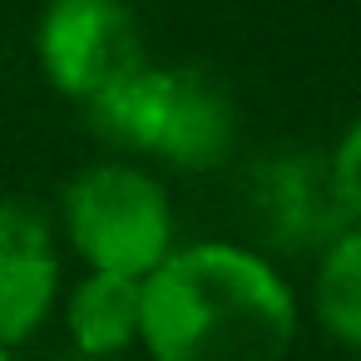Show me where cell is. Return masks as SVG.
<instances>
[{
  "label": "cell",
  "mask_w": 361,
  "mask_h": 361,
  "mask_svg": "<svg viewBox=\"0 0 361 361\" xmlns=\"http://www.w3.org/2000/svg\"><path fill=\"white\" fill-rule=\"evenodd\" d=\"M65 361H114V356H90V351H80V346H75V356H65Z\"/></svg>",
  "instance_id": "10"
},
{
  "label": "cell",
  "mask_w": 361,
  "mask_h": 361,
  "mask_svg": "<svg viewBox=\"0 0 361 361\" xmlns=\"http://www.w3.org/2000/svg\"><path fill=\"white\" fill-rule=\"evenodd\" d=\"M312 297H317V322L336 341L361 351V223H351L322 247Z\"/></svg>",
  "instance_id": "8"
},
{
  "label": "cell",
  "mask_w": 361,
  "mask_h": 361,
  "mask_svg": "<svg viewBox=\"0 0 361 361\" xmlns=\"http://www.w3.org/2000/svg\"><path fill=\"white\" fill-rule=\"evenodd\" d=\"M0 361H11V346H0Z\"/></svg>",
  "instance_id": "11"
},
{
  "label": "cell",
  "mask_w": 361,
  "mask_h": 361,
  "mask_svg": "<svg viewBox=\"0 0 361 361\" xmlns=\"http://www.w3.org/2000/svg\"><path fill=\"white\" fill-rule=\"evenodd\" d=\"M45 80L75 104L144 65V30L129 0H50L35 30Z\"/></svg>",
  "instance_id": "4"
},
{
  "label": "cell",
  "mask_w": 361,
  "mask_h": 361,
  "mask_svg": "<svg viewBox=\"0 0 361 361\" xmlns=\"http://www.w3.org/2000/svg\"><path fill=\"white\" fill-rule=\"evenodd\" d=\"M326 164H331V183H336V193L346 203V218L361 223V119L341 134V144L331 149Z\"/></svg>",
  "instance_id": "9"
},
{
  "label": "cell",
  "mask_w": 361,
  "mask_h": 361,
  "mask_svg": "<svg viewBox=\"0 0 361 361\" xmlns=\"http://www.w3.org/2000/svg\"><path fill=\"white\" fill-rule=\"evenodd\" d=\"M292 336V287L252 247H169V257L144 272L139 341L154 361H282Z\"/></svg>",
  "instance_id": "1"
},
{
  "label": "cell",
  "mask_w": 361,
  "mask_h": 361,
  "mask_svg": "<svg viewBox=\"0 0 361 361\" xmlns=\"http://www.w3.org/2000/svg\"><path fill=\"white\" fill-rule=\"evenodd\" d=\"M85 119L99 139L154 154L183 173L228 164L238 144L233 94L223 90V80L203 70L139 65L94 99H85Z\"/></svg>",
  "instance_id": "2"
},
{
  "label": "cell",
  "mask_w": 361,
  "mask_h": 361,
  "mask_svg": "<svg viewBox=\"0 0 361 361\" xmlns=\"http://www.w3.org/2000/svg\"><path fill=\"white\" fill-rule=\"evenodd\" d=\"M60 257L50 223L30 203H0V346H20L50 317Z\"/></svg>",
  "instance_id": "6"
},
{
  "label": "cell",
  "mask_w": 361,
  "mask_h": 361,
  "mask_svg": "<svg viewBox=\"0 0 361 361\" xmlns=\"http://www.w3.org/2000/svg\"><path fill=\"white\" fill-rule=\"evenodd\" d=\"M243 218L277 252H322L336 233L351 228L331 183V164L312 149L267 154L243 178Z\"/></svg>",
  "instance_id": "5"
},
{
  "label": "cell",
  "mask_w": 361,
  "mask_h": 361,
  "mask_svg": "<svg viewBox=\"0 0 361 361\" xmlns=\"http://www.w3.org/2000/svg\"><path fill=\"white\" fill-rule=\"evenodd\" d=\"M139 312H144V277L90 267V277L70 292L65 326L80 351L119 356L129 341H139Z\"/></svg>",
  "instance_id": "7"
},
{
  "label": "cell",
  "mask_w": 361,
  "mask_h": 361,
  "mask_svg": "<svg viewBox=\"0 0 361 361\" xmlns=\"http://www.w3.org/2000/svg\"><path fill=\"white\" fill-rule=\"evenodd\" d=\"M65 233L90 267L154 272L173 247V213L159 178L129 164L85 169L65 188Z\"/></svg>",
  "instance_id": "3"
}]
</instances>
